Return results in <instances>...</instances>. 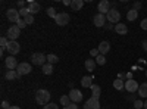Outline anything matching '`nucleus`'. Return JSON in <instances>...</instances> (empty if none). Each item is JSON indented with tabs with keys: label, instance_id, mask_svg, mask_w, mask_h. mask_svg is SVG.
<instances>
[{
	"label": "nucleus",
	"instance_id": "obj_1",
	"mask_svg": "<svg viewBox=\"0 0 147 109\" xmlns=\"http://www.w3.org/2000/svg\"><path fill=\"white\" fill-rule=\"evenodd\" d=\"M35 102L38 105H43V106L47 105V103H50V91L44 90V89L37 90V93H35Z\"/></svg>",
	"mask_w": 147,
	"mask_h": 109
},
{
	"label": "nucleus",
	"instance_id": "obj_2",
	"mask_svg": "<svg viewBox=\"0 0 147 109\" xmlns=\"http://www.w3.org/2000/svg\"><path fill=\"white\" fill-rule=\"evenodd\" d=\"M31 60H32V65H37V66H43L46 65L47 62V56H44V53H40V52H35L31 55Z\"/></svg>",
	"mask_w": 147,
	"mask_h": 109
},
{
	"label": "nucleus",
	"instance_id": "obj_3",
	"mask_svg": "<svg viewBox=\"0 0 147 109\" xmlns=\"http://www.w3.org/2000/svg\"><path fill=\"white\" fill-rule=\"evenodd\" d=\"M106 19H107L110 24H119V19H121L119 10H116L115 7H113V9H110V10L107 12V15H106Z\"/></svg>",
	"mask_w": 147,
	"mask_h": 109
},
{
	"label": "nucleus",
	"instance_id": "obj_4",
	"mask_svg": "<svg viewBox=\"0 0 147 109\" xmlns=\"http://www.w3.org/2000/svg\"><path fill=\"white\" fill-rule=\"evenodd\" d=\"M21 35V30L18 28V25H12L7 28V39L9 41H16V39Z\"/></svg>",
	"mask_w": 147,
	"mask_h": 109
},
{
	"label": "nucleus",
	"instance_id": "obj_5",
	"mask_svg": "<svg viewBox=\"0 0 147 109\" xmlns=\"http://www.w3.org/2000/svg\"><path fill=\"white\" fill-rule=\"evenodd\" d=\"M69 15L66 14V12H59L57 14V16H56V24L59 27H65V25H68V22H69Z\"/></svg>",
	"mask_w": 147,
	"mask_h": 109
},
{
	"label": "nucleus",
	"instance_id": "obj_6",
	"mask_svg": "<svg viewBox=\"0 0 147 109\" xmlns=\"http://www.w3.org/2000/svg\"><path fill=\"white\" fill-rule=\"evenodd\" d=\"M6 18L10 21V22H18L19 19H21V15H19V10H16V9H7V12H6Z\"/></svg>",
	"mask_w": 147,
	"mask_h": 109
},
{
	"label": "nucleus",
	"instance_id": "obj_7",
	"mask_svg": "<svg viewBox=\"0 0 147 109\" xmlns=\"http://www.w3.org/2000/svg\"><path fill=\"white\" fill-rule=\"evenodd\" d=\"M5 65H6V68L10 69V71H16V68H18L19 64H18V60H16L15 56H9V58L5 59Z\"/></svg>",
	"mask_w": 147,
	"mask_h": 109
},
{
	"label": "nucleus",
	"instance_id": "obj_8",
	"mask_svg": "<svg viewBox=\"0 0 147 109\" xmlns=\"http://www.w3.org/2000/svg\"><path fill=\"white\" fill-rule=\"evenodd\" d=\"M6 50L13 56V55H18L19 52H21V46H19V43L18 41H9V44H7V47H6Z\"/></svg>",
	"mask_w": 147,
	"mask_h": 109
},
{
	"label": "nucleus",
	"instance_id": "obj_9",
	"mask_svg": "<svg viewBox=\"0 0 147 109\" xmlns=\"http://www.w3.org/2000/svg\"><path fill=\"white\" fill-rule=\"evenodd\" d=\"M138 83L136 81V80H127L125 81V89H127V91H129V93H136V91H138Z\"/></svg>",
	"mask_w": 147,
	"mask_h": 109
},
{
	"label": "nucleus",
	"instance_id": "obj_10",
	"mask_svg": "<svg viewBox=\"0 0 147 109\" xmlns=\"http://www.w3.org/2000/svg\"><path fill=\"white\" fill-rule=\"evenodd\" d=\"M16 72L19 74V77H21V75H27V74H30V72H31V65L27 64V62H22V64L18 65Z\"/></svg>",
	"mask_w": 147,
	"mask_h": 109
},
{
	"label": "nucleus",
	"instance_id": "obj_11",
	"mask_svg": "<svg viewBox=\"0 0 147 109\" xmlns=\"http://www.w3.org/2000/svg\"><path fill=\"white\" fill-rule=\"evenodd\" d=\"M68 96L71 97V100H72L74 103H78V102L82 100V93H81L80 90H77V89H72V90L68 93Z\"/></svg>",
	"mask_w": 147,
	"mask_h": 109
},
{
	"label": "nucleus",
	"instance_id": "obj_12",
	"mask_svg": "<svg viewBox=\"0 0 147 109\" xmlns=\"http://www.w3.org/2000/svg\"><path fill=\"white\" fill-rule=\"evenodd\" d=\"M84 109H100V102H99V99L90 97L87 102L84 103Z\"/></svg>",
	"mask_w": 147,
	"mask_h": 109
},
{
	"label": "nucleus",
	"instance_id": "obj_13",
	"mask_svg": "<svg viewBox=\"0 0 147 109\" xmlns=\"http://www.w3.org/2000/svg\"><path fill=\"white\" fill-rule=\"evenodd\" d=\"M93 22H94V25L99 27V28H100V27H105V25H106V15H102V14L94 15Z\"/></svg>",
	"mask_w": 147,
	"mask_h": 109
},
{
	"label": "nucleus",
	"instance_id": "obj_14",
	"mask_svg": "<svg viewBox=\"0 0 147 109\" xmlns=\"http://www.w3.org/2000/svg\"><path fill=\"white\" fill-rule=\"evenodd\" d=\"M97 9H99V14L107 15V12L110 10V3L107 2V0H102V2L99 3V6H97Z\"/></svg>",
	"mask_w": 147,
	"mask_h": 109
},
{
	"label": "nucleus",
	"instance_id": "obj_15",
	"mask_svg": "<svg viewBox=\"0 0 147 109\" xmlns=\"http://www.w3.org/2000/svg\"><path fill=\"white\" fill-rule=\"evenodd\" d=\"M97 49H99L100 55H103V56H105V55H106V53L110 50V43L105 40V41H102V43L99 44V47H97Z\"/></svg>",
	"mask_w": 147,
	"mask_h": 109
},
{
	"label": "nucleus",
	"instance_id": "obj_16",
	"mask_svg": "<svg viewBox=\"0 0 147 109\" xmlns=\"http://www.w3.org/2000/svg\"><path fill=\"white\" fill-rule=\"evenodd\" d=\"M115 32L119 34V35H127L128 27L125 25V24H116V25H115Z\"/></svg>",
	"mask_w": 147,
	"mask_h": 109
},
{
	"label": "nucleus",
	"instance_id": "obj_17",
	"mask_svg": "<svg viewBox=\"0 0 147 109\" xmlns=\"http://www.w3.org/2000/svg\"><path fill=\"white\" fill-rule=\"evenodd\" d=\"M30 12H31V15H34V14H38V12L41 10V6H40V3H37V2H32V0H30Z\"/></svg>",
	"mask_w": 147,
	"mask_h": 109
},
{
	"label": "nucleus",
	"instance_id": "obj_18",
	"mask_svg": "<svg viewBox=\"0 0 147 109\" xmlns=\"http://www.w3.org/2000/svg\"><path fill=\"white\" fill-rule=\"evenodd\" d=\"M91 83H93V77H90V75H85L81 78V86L85 89H91V86H93Z\"/></svg>",
	"mask_w": 147,
	"mask_h": 109
},
{
	"label": "nucleus",
	"instance_id": "obj_19",
	"mask_svg": "<svg viewBox=\"0 0 147 109\" xmlns=\"http://www.w3.org/2000/svg\"><path fill=\"white\" fill-rule=\"evenodd\" d=\"M91 97H94V99H99L100 97V94H102V89H100V86L99 84H93L91 86Z\"/></svg>",
	"mask_w": 147,
	"mask_h": 109
},
{
	"label": "nucleus",
	"instance_id": "obj_20",
	"mask_svg": "<svg viewBox=\"0 0 147 109\" xmlns=\"http://www.w3.org/2000/svg\"><path fill=\"white\" fill-rule=\"evenodd\" d=\"M82 6H84V0H72V3H71L72 10H75V12L81 10V9H82Z\"/></svg>",
	"mask_w": 147,
	"mask_h": 109
},
{
	"label": "nucleus",
	"instance_id": "obj_21",
	"mask_svg": "<svg viewBox=\"0 0 147 109\" xmlns=\"http://www.w3.org/2000/svg\"><path fill=\"white\" fill-rule=\"evenodd\" d=\"M138 96L140 97H147V83H141L138 87Z\"/></svg>",
	"mask_w": 147,
	"mask_h": 109
},
{
	"label": "nucleus",
	"instance_id": "obj_22",
	"mask_svg": "<svg viewBox=\"0 0 147 109\" xmlns=\"http://www.w3.org/2000/svg\"><path fill=\"white\" fill-rule=\"evenodd\" d=\"M137 16H138V10H136V9H131V10L127 12V19L128 21H136Z\"/></svg>",
	"mask_w": 147,
	"mask_h": 109
},
{
	"label": "nucleus",
	"instance_id": "obj_23",
	"mask_svg": "<svg viewBox=\"0 0 147 109\" xmlns=\"http://www.w3.org/2000/svg\"><path fill=\"white\" fill-rule=\"evenodd\" d=\"M84 65H85V69H87V71H94V68H96V60H94V59H87Z\"/></svg>",
	"mask_w": 147,
	"mask_h": 109
},
{
	"label": "nucleus",
	"instance_id": "obj_24",
	"mask_svg": "<svg viewBox=\"0 0 147 109\" xmlns=\"http://www.w3.org/2000/svg\"><path fill=\"white\" fill-rule=\"evenodd\" d=\"M113 87H115L116 90H124V89H125V81L116 78V80L113 81Z\"/></svg>",
	"mask_w": 147,
	"mask_h": 109
},
{
	"label": "nucleus",
	"instance_id": "obj_25",
	"mask_svg": "<svg viewBox=\"0 0 147 109\" xmlns=\"http://www.w3.org/2000/svg\"><path fill=\"white\" fill-rule=\"evenodd\" d=\"M16 78H19V74L16 71H10V69H7V72H6V80H16Z\"/></svg>",
	"mask_w": 147,
	"mask_h": 109
},
{
	"label": "nucleus",
	"instance_id": "obj_26",
	"mask_svg": "<svg viewBox=\"0 0 147 109\" xmlns=\"http://www.w3.org/2000/svg\"><path fill=\"white\" fill-rule=\"evenodd\" d=\"M52 72H53V65H52V64L43 65V74H44V75H50Z\"/></svg>",
	"mask_w": 147,
	"mask_h": 109
},
{
	"label": "nucleus",
	"instance_id": "obj_27",
	"mask_svg": "<svg viewBox=\"0 0 147 109\" xmlns=\"http://www.w3.org/2000/svg\"><path fill=\"white\" fill-rule=\"evenodd\" d=\"M71 102H72V100H71V97H69L68 94H63V96H60V105H62L63 108H65V106H68V105H69Z\"/></svg>",
	"mask_w": 147,
	"mask_h": 109
},
{
	"label": "nucleus",
	"instance_id": "obj_28",
	"mask_svg": "<svg viewBox=\"0 0 147 109\" xmlns=\"http://www.w3.org/2000/svg\"><path fill=\"white\" fill-rule=\"evenodd\" d=\"M57 62H59V58H57L56 55H47V64L55 65V64H57Z\"/></svg>",
	"mask_w": 147,
	"mask_h": 109
},
{
	"label": "nucleus",
	"instance_id": "obj_29",
	"mask_svg": "<svg viewBox=\"0 0 147 109\" xmlns=\"http://www.w3.org/2000/svg\"><path fill=\"white\" fill-rule=\"evenodd\" d=\"M96 64H97V65H102V66H103V65L106 64V58H105L103 55H99V56L96 58Z\"/></svg>",
	"mask_w": 147,
	"mask_h": 109
},
{
	"label": "nucleus",
	"instance_id": "obj_30",
	"mask_svg": "<svg viewBox=\"0 0 147 109\" xmlns=\"http://www.w3.org/2000/svg\"><path fill=\"white\" fill-rule=\"evenodd\" d=\"M19 15H21V16H24V18H27L28 15H31L30 7H24V9H21V10H19Z\"/></svg>",
	"mask_w": 147,
	"mask_h": 109
},
{
	"label": "nucleus",
	"instance_id": "obj_31",
	"mask_svg": "<svg viewBox=\"0 0 147 109\" xmlns=\"http://www.w3.org/2000/svg\"><path fill=\"white\" fill-rule=\"evenodd\" d=\"M47 15L50 16V18H55V19H56V16H57V14H56V10H55L53 7H49V9H47Z\"/></svg>",
	"mask_w": 147,
	"mask_h": 109
},
{
	"label": "nucleus",
	"instance_id": "obj_32",
	"mask_svg": "<svg viewBox=\"0 0 147 109\" xmlns=\"http://www.w3.org/2000/svg\"><path fill=\"white\" fill-rule=\"evenodd\" d=\"M144 108V102H141L140 99H137L136 102H134V109H141Z\"/></svg>",
	"mask_w": 147,
	"mask_h": 109
},
{
	"label": "nucleus",
	"instance_id": "obj_33",
	"mask_svg": "<svg viewBox=\"0 0 147 109\" xmlns=\"http://www.w3.org/2000/svg\"><path fill=\"white\" fill-rule=\"evenodd\" d=\"M16 25H18L19 30H22V28H25V27H27V22L24 21V19H19V21L16 22Z\"/></svg>",
	"mask_w": 147,
	"mask_h": 109
},
{
	"label": "nucleus",
	"instance_id": "obj_34",
	"mask_svg": "<svg viewBox=\"0 0 147 109\" xmlns=\"http://www.w3.org/2000/svg\"><path fill=\"white\" fill-rule=\"evenodd\" d=\"M0 44H2V49H6L7 44H9L7 39H6V37H2V39H0Z\"/></svg>",
	"mask_w": 147,
	"mask_h": 109
},
{
	"label": "nucleus",
	"instance_id": "obj_35",
	"mask_svg": "<svg viewBox=\"0 0 147 109\" xmlns=\"http://www.w3.org/2000/svg\"><path fill=\"white\" fill-rule=\"evenodd\" d=\"M43 109H59V108L56 106V103H47L43 106Z\"/></svg>",
	"mask_w": 147,
	"mask_h": 109
},
{
	"label": "nucleus",
	"instance_id": "obj_36",
	"mask_svg": "<svg viewBox=\"0 0 147 109\" xmlns=\"http://www.w3.org/2000/svg\"><path fill=\"white\" fill-rule=\"evenodd\" d=\"M90 55H91V58H97L100 55V52H99V49H91L90 50Z\"/></svg>",
	"mask_w": 147,
	"mask_h": 109
},
{
	"label": "nucleus",
	"instance_id": "obj_37",
	"mask_svg": "<svg viewBox=\"0 0 147 109\" xmlns=\"http://www.w3.org/2000/svg\"><path fill=\"white\" fill-rule=\"evenodd\" d=\"M63 109H78V103H74V102H71L68 106H65Z\"/></svg>",
	"mask_w": 147,
	"mask_h": 109
},
{
	"label": "nucleus",
	"instance_id": "obj_38",
	"mask_svg": "<svg viewBox=\"0 0 147 109\" xmlns=\"http://www.w3.org/2000/svg\"><path fill=\"white\" fill-rule=\"evenodd\" d=\"M24 21L27 22V25H28V24H34V16L32 15H28L27 18H24Z\"/></svg>",
	"mask_w": 147,
	"mask_h": 109
},
{
	"label": "nucleus",
	"instance_id": "obj_39",
	"mask_svg": "<svg viewBox=\"0 0 147 109\" xmlns=\"http://www.w3.org/2000/svg\"><path fill=\"white\" fill-rule=\"evenodd\" d=\"M140 27H141V30H146V31H147V18H144V19L141 21Z\"/></svg>",
	"mask_w": 147,
	"mask_h": 109
},
{
	"label": "nucleus",
	"instance_id": "obj_40",
	"mask_svg": "<svg viewBox=\"0 0 147 109\" xmlns=\"http://www.w3.org/2000/svg\"><path fill=\"white\" fill-rule=\"evenodd\" d=\"M127 100H132V102H136V100H137V97H136V94H134V93L128 94V96H127Z\"/></svg>",
	"mask_w": 147,
	"mask_h": 109
},
{
	"label": "nucleus",
	"instance_id": "obj_41",
	"mask_svg": "<svg viewBox=\"0 0 147 109\" xmlns=\"http://www.w3.org/2000/svg\"><path fill=\"white\" fill-rule=\"evenodd\" d=\"M141 6H143V5H141V2H136V3H134V7H132V9L140 10V9H141Z\"/></svg>",
	"mask_w": 147,
	"mask_h": 109
},
{
	"label": "nucleus",
	"instance_id": "obj_42",
	"mask_svg": "<svg viewBox=\"0 0 147 109\" xmlns=\"http://www.w3.org/2000/svg\"><path fill=\"white\" fill-rule=\"evenodd\" d=\"M2 108H3V109H9V108H10V105H9L6 100H3V102H2Z\"/></svg>",
	"mask_w": 147,
	"mask_h": 109
},
{
	"label": "nucleus",
	"instance_id": "obj_43",
	"mask_svg": "<svg viewBox=\"0 0 147 109\" xmlns=\"http://www.w3.org/2000/svg\"><path fill=\"white\" fill-rule=\"evenodd\" d=\"M141 47L144 49V52H147V40H144V41L141 43Z\"/></svg>",
	"mask_w": 147,
	"mask_h": 109
},
{
	"label": "nucleus",
	"instance_id": "obj_44",
	"mask_svg": "<svg viewBox=\"0 0 147 109\" xmlns=\"http://www.w3.org/2000/svg\"><path fill=\"white\" fill-rule=\"evenodd\" d=\"M118 78L124 81V80H127V74H119V75H118Z\"/></svg>",
	"mask_w": 147,
	"mask_h": 109
},
{
	"label": "nucleus",
	"instance_id": "obj_45",
	"mask_svg": "<svg viewBox=\"0 0 147 109\" xmlns=\"http://www.w3.org/2000/svg\"><path fill=\"white\" fill-rule=\"evenodd\" d=\"M24 5H25V2H24V0H19V2H18V6H19L21 9H24Z\"/></svg>",
	"mask_w": 147,
	"mask_h": 109
},
{
	"label": "nucleus",
	"instance_id": "obj_46",
	"mask_svg": "<svg viewBox=\"0 0 147 109\" xmlns=\"http://www.w3.org/2000/svg\"><path fill=\"white\" fill-rule=\"evenodd\" d=\"M127 80H132V72H127Z\"/></svg>",
	"mask_w": 147,
	"mask_h": 109
},
{
	"label": "nucleus",
	"instance_id": "obj_47",
	"mask_svg": "<svg viewBox=\"0 0 147 109\" xmlns=\"http://www.w3.org/2000/svg\"><path fill=\"white\" fill-rule=\"evenodd\" d=\"M9 109H21V108H19V106H10Z\"/></svg>",
	"mask_w": 147,
	"mask_h": 109
},
{
	"label": "nucleus",
	"instance_id": "obj_48",
	"mask_svg": "<svg viewBox=\"0 0 147 109\" xmlns=\"http://www.w3.org/2000/svg\"><path fill=\"white\" fill-rule=\"evenodd\" d=\"M144 109H147V100L144 102Z\"/></svg>",
	"mask_w": 147,
	"mask_h": 109
},
{
	"label": "nucleus",
	"instance_id": "obj_49",
	"mask_svg": "<svg viewBox=\"0 0 147 109\" xmlns=\"http://www.w3.org/2000/svg\"><path fill=\"white\" fill-rule=\"evenodd\" d=\"M146 77H147V69H146Z\"/></svg>",
	"mask_w": 147,
	"mask_h": 109
}]
</instances>
